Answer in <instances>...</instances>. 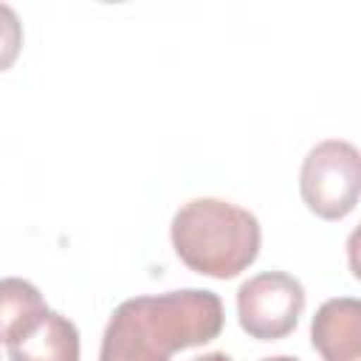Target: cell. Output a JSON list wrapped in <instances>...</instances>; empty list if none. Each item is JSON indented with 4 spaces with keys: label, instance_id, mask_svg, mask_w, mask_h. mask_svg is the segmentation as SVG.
Wrapping results in <instances>:
<instances>
[{
    "label": "cell",
    "instance_id": "obj_1",
    "mask_svg": "<svg viewBox=\"0 0 361 361\" xmlns=\"http://www.w3.org/2000/svg\"><path fill=\"white\" fill-rule=\"evenodd\" d=\"M223 330V302L214 290L183 288L124 299L104 333L99 361H169L172 353L209 344Z\"/></svg>",
    "mask_w": 361,
    "mask_h": 361
},
{
    "label": "cell",
    "instance_id": "obj_2",
    "mask_svg": "<svg viewBox=\"0 0 361 361\" xmlns=\"http://www.w3.org/2000/svg\"><path fill=\"white\" fill-rule=\"evenodd\" d=\"M172 248L186 268L212 279H234L259 254V220L228 200L195 197L169 226Z\"/></svg>",
    "mask_w": 361,
    "mask_h": 361
},
{
    "label": "cell",
    "instance_id": "obj_3",
    "mask_svg": "<svg viewBox=\"0 0 361 361\" xmlns=\"http://www.w3.org/2000/svg\"><path fill=\"white\" fill-rule=\"evenodd\" d=\"M299 192L305 206L322 220L347 217L361 192V158L350 141L327 138L302 161Z\"/></svg>",
    "mask_w": 361,
    "mask_h": 361
},
{
    "label": "cell",
    "instance_id": "obj_4",
    "mask_svg": "<svg viewBox=\"0 0 361 361\" xmlns=\"http://www.w3.org/2000/svg\"><path fill=\"white\" fill-rule=\"evenodd\" d=\"M305 310V288L285 271H265L237 290L240 327L257 341H276L293 333Z\"/></svg>",
    "mask_w": 361,
    "mask_h": 361
},
{
    "label": "cell",
    "instance_id": "obj_5",
    "mask_svg": "<svg viewBox=\"0 0 361 361\" xmlns=\"http://www.w3.org/2000/svg\"><path fill=\"white\" fill-rule=\"evenodd\" d=\"M310 341L322 361H361V302L327 299L310 322Z\"/></svg>",
    "mask_w": 361,
    "mask_h": 361
},
{
    "label": "cell",
    "instance_id": "obj_6",
    "mask_svg": "<svg viewBox=\"0 0 361 361\" xmlns=\"http://www.w3.org/2000/svg\"><path fill=\"white\" fill-rule=\"evenodd\" d=\"M6 347L11 361H79V330L68 316L48 310L25 336Z\"/></svg>",
    "mask_w": 361,
    "mask_h": 361
},
{
    "label": "cell",
    "instance_id": "obj_7",
    "mask_svg": "<svg viewBox=\"0 0 361 361\" xmlns=\"http://www.w3.org/2000/svg\"><path fill=\"white\" fill-rule=\"evenodd\" d=\"M45 313H48V305L37 285L20 276L0 279V341L3 344H11L20 336H25Z\"/></svg>",
    "mask_w": 361,
    "mask_h": 361
},
{
    "label": "cell",
    "instance_id": "obj_8",
    "mask_svg": "<svg viewBox=\"0 0 361 361\" xmlns=\"http://www.w3.org/2000/svg\"><path fill=\"white\" fill-rule=\"evenodd\" d=\"M20 48H23V23L11 6L0 3V73L17 62Z\"/></svg>",
    "mask_w": 361,
    "mask_h": 361
},
{
    "label": "cell",
    "instance_id": "obj_9",
    "mask_svg": "<svg viewBox=\"0 0 361 361\" xmlns=\"http://www.w3.org/2000/svg\"><path fill=\"white\" fill-rule=\"evenodd\" d=\"M192 361H231L226 353H206V355H200V358H192Z\"/></svg>",
    "mask_w": 361,
    "mask_h": 361
},
{
    "label": "cell",
    "instance_id": "obj_10",
    "mask_svg": "<svg viewBox=\"0 0 361 361\" xmlns=\"http://www.w3.org/2000/svg\"><path fill=\"white\" fill-rule=\"evenodd\" d=\"M262 361H299L293 355H271V358H262Z\"/></svg>",
    "mask_w": 361,
    "mask_h": 361
}]
</instances>
